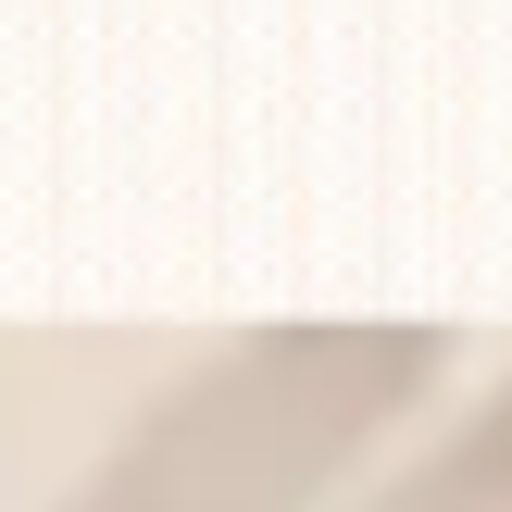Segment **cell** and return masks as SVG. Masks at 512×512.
Instances as JSON below:
<instances>
[{"label":"cell","mask_w":512,"mask_h":512,"mask_svg":"<svg viewBox=\"0 0 512 512\" xmlns=\"http://www.w3.org/2000/svg\"><path fill=\"white\" fill-rule=\"evenodd\" d=\"M438 363V325H250L175 375L63 512H325Z\"/></svg>","instance_id":"6da1fadb"},{"label":"cell","mask_w":512,"mask_h":512,"mask_svg":"<svg viewBox=\"0 0 512 512\" xmlns=\"http://www.w3.org/2000/svg\"><path fill=\"white\" fill-rule=\"evenodd\" d=\"M350 512H512V375L425 450V463H400L388 488H363Z\"/></svg>","instance_id":"7a4b0ae2"}]
</instances>
